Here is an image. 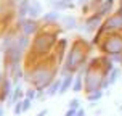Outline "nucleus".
I'll use <instances>...</instances> for the list:
<instances>
[{
  "label": "nucleus",
  "mask_w": 122,
  "mask_h": 116,
  "mask_svg": "<svg viewBox=\"0 0 122 116\" xmlns=\"http://www.w3.org/2000/svg\"><path fill=\"white\" fill-rule=\"evenodd\" d=\"M100 50L106 56L122 55V34L119 32H108L104 39L100 42Z\"/></svg>",
  "instance_id": "4"
},
{
  "label": "nucleus",
  "mask_w": 122,
  "mask_h": 116,
  "mask_svg": "<svg viewBox=\"0 0 122 116\" xmlns=\"http://www.w3.org/2000/svg\"><path fill=\"white\" fill-rule=\"evenodd\" d=\"M119 76H121V69L114 66V68L109 71V74L106 76V79H108V82H109V86H112V84H114V82L119 79Z\"/></svg>",
  "instance_id": "21"
},
{
  "label": "nucleus",
  "mask_w": 122,
  "mask_h": 116,
  "mask_svg": "<svg viewBox=\"0 0 122 116\" xmlns=\"http://www.w3.org/2000/svg\"><path fill=\"white\" fill-rule=\"evenodd\" d=\"M29 3L30 0H19L15 5V21H23V19L29 18L27 13H29Z\"/></svg>",
  "instance_id": "9"
},
{
  "label": "nucleus",
  "mask_w": 122,
  "mask_h": 116,
  "mask_svg": "<svg viewBox=\"0 0 122 116\" xmlns=\"http://www.w3.org/2000/svg\"><path fill=\"white\" fill-rule=\"evenodd\" d=\"M101 97H103V90H95V92L87 94V100H88L90 103H97V102H100Z\"/></svg>",
  "instance_id": "22"
},
{
  "label": "nucleus",
  "mask_w": 122,
  "mask_h": 116,
  "mask_svg": "<svg viewBox=\"0 0 122 116\" xmlns=\"http://www.w3.org/2000/svg\"><path fill=\"white\" fill-rule=\"evenodd\" d=\"M5 77H6V74H5V71L2 69V71H0V87H2V84H3V81H5Z\"/></svg>",
  "instance_id": "29"
},
{
  "label": "nucleus",
  "mask_w": 122,
  "mask_h": 116,
  "mask_svg": "<svg viewBox=\"0 0 122 116\" xmlns=\"http://www.w3.org/2000/svg\"><path fill=\"white\" fill-rule=\"evenodd\" d=\"M114 5H116V2H114V0H103V2H101V5L98 6L95 11H97L100 16L108 18L109 15L114 13Z\"/></svg>",
  "instance_id": "13"
},
{
  "label": "nucleus",
  "mask_w": 122,
  "mask_h": 116,
  "mask_svg": "<svg viewBox=\"0 0 122 116\" xmlns=\"http://www.w3.org/2000/svg\"><path fill=\"white\" fill-rule=\"evenodd\" d=\"M32 100H29V98H23V113H27V111L32 108Z\"/></svg>",
  "instance_id": "24"
},
{
  "label": "nucleus",
  "mask_w": 122,
  "mask_h": 116,
  "mask_svg": "<svg viewBox=\"0 0 122 116\" xmlns=\"http://www.w3.org/2000/svg\"><path fill=\"white\" fill-rule=\"evenodd\" d=\"M58 60L55 55H50L45 60H39L34 65L24 68V82L36 87L39 92V98L45 97L47 87L56 79L58 74Z\"/></svg>",
  "instance_id": "1"
},
{
  "label": "nucleus",
  "mask_w": 122,
  "mask_h": 116,
  "mask_svg": "<svg viewBox=\"0 0 122 116\" xmlns=\"http://www.w3.org/2000/svg\"><path fill=\"white\" fill-rule=\"evenodd\" d=\"M76 116H85V110H84V108H82V106H80L79 110L76 111Z\"/></svg>",
  "instance_id": "30"
},
{
  "label": "nucleus",
  "mask_w": 122,
  "mask_h": 116,
  "mask_svg": "<svg viewBox=\"0 0 122 116\" xmlns=\"http://www.w3.org/2000/svg\"><path fill=\"white\" fill-rule=\"evenodd\" d=\"M0 116H5V108H3V106L0 108Z\"/></svg>",
  "instance_id": "33"
},
{
  "label": "nucleus",
  "mask_w": 122,
  "mask_h": 116,
  "mask_svg": "<svg viewBox=\"0 0 122 116\" xmlns=\"http://www.w3.org/2000/svg\"><path fill=\"white\" fill-rule=\"evenodd\" d=\"M103 24V16H100L97 11L92 13L90 16H87V19L82 23V28L80 29L87 32V34H93V32H97Z\"/></svg>",
  "instance_id": "7"
},
{
  "label": "nucleus",
  "mask_w": 122,
  "mask_h": 116,
  "mask_svg": "<svg viewBox=\"0 0 122 116\" xmlns=\"http://www.w3.org/2000/svg\"><path fill=\"white\" fill-rule=\"evenodd\" d=\"M100 29L103 31L104 34H108V32H117V31H122V15L119 13L117 10L116 13H112L109 15L108 18H104L103 24Z\"/></svg>",
  "instance_id": "6"
},
{
  "label": "nucleus",
  "mask_w": 122,
  "mask_h": 116,
  "mask_svg": "<svg viewBox=\"0 0 122 116\" xmlns=\"http://www.w3.org/2000/svg\"><path fill=\"white\" fill-rule=\"evenodd\" d=\"M71 90L72 92H82L84 90V68L74 74V82H72Z\"/></svg>",
  "instance_id": "18"
},
{
  "label": "nucleus",
  "mask_w": 122,
  "mask_h": 116,
  "mask_svg": "<svg viewBox=\"0 0 122 116\" xmlns=\"http://www.w3.org/2000/svg\"><path fill=\"white\" fill-rule=\"evenodd\" d=\"M67 108L79 110V108H80V100H79V98H72V100H69V103H67Z\"/></svg>",
  "instance_id": "25"
},
{
  "label": "nucleus",
  "mask_w": 122,
  "mask_h": 116,
  "mask_svg": "<svg viewBox=\"0 0 122 116\" xmlns=\"http://www.w3.org/2000/svg\"><path fill=\"white\" fill-rule=\"evenodd\" d=\"M101 2H103V0H92V2H90V5L93 6V8H95V10H97L98 6L101 5Z\"/></svg>",
  "instance_id": "26"
},
{
  "label": "nucleus",
  "mask_w": 122,
  "mask_h": 116,
  "mask_svg": "<svg viewBox=\"0 0 122 116\" xmlns=\"http://www.w3.org/2000/svg\"><path fill=\"white\" fill-rule=\"evenodd\" d=\"M0 108H2V103H0Z\"/></svg>",
  "instance_id": "34"
},
{
  "label": "nucleus",
  "mask_w": 122,
  "mask_h": 116,
  "mask_svg": "<svg viewBox=\"0 0 122 116\" xmlns=\"http://www.w3.org/2000/svg\"><path fill=\"white\" fill-rule=\"evenodd\" d=\"M24 98V89L21 87V84H15V89H13V95L11 98L6 102V105L8 106H13V105L16 103V102H19V100H23Z\"/></svg>",
  "instance_id": "16"
},
{
  "label": "nucleus",
  "mask_w": 122,
  "mask_h": 116,
  "mask_svg": "<svg viewBox=\"0 0 122 116\" xmlns=\"http://www.w3.org/2000/svg\"><path fill=\"white\" fill-rule=\"evenodd\" d=\"M13 89H15V84H13V81L6 76L5 81H3V84L0 87V103H6L13 95Z\"/></svg>",
  "instance_id": "10"
},
{
  "label": "nucleus",
  "mask_w": 122,
  "mask_h": 116,
  "mask_svg": "<svg viewBox=\"0 0 122 116\" xmlns=\"http://www.w3.org/2000/svg\"><path fill=\"white\" fill-rule=\"evenodd\" d=\"M3 69V61H2V53H0V71Z\"/></svg>",
  "instance_id": "32"
},
{
  "label": "nucleus",
  "mask_w": 122,
  "mask_h": 116,
  "mask_svg": "<svg viewBox=\"0 0 122 116\" xmlns=\"http://www.w3.org/2000/svg\"><path fill=\"white\" fill-rule=\"evenodd\" d=\"M24 98H29V100H32V102H36L37 98H39V92H37L36 87L32 86H27L24 89Z\"/></svg>",
  "instance_id": "20"
},
{
  "label": "nucleus",
  "mask_w": 122,
  "mask_h": 116,
  "mask_svg": "<svg viewBox=\"0 0 122 116\" xmlns=\"http://www.w3.org/2000/svg\"><path fill=\"white\" fill-rule=\"evenodd\" d=\"M61 19V11H56V10H50V11L43 13L42 18H40V23L43 26H53L58 24Z\"/></svg>",
  "instance_id": "11"
},
{
  "label": "nucleus",
  "mask_w": 122,
  "mask_h": 116,
  "mask_svg": "<svg viewBox=\"0 0 122 116\" xmlns=\"http://www.w3.org/2000/svg\"><path fill=\"white\" fill-rule=\"evenodd\" d=\"M43 15V5L40 0H30L29 3V13H27V16L32 19H40Z\"/></svg>",
  "instance_id": "12"
},
{
  "label": "nucleus",
  "mask_w": 122,
  "mask_h": 116,
  "mask_svg": "<svg viewBox=\"0 0 122 116\" xmlns=\"http://www.w3.org/2000/svg\"><path fill=\"white\" fill-rule=\"evenodd\" d=\"M50 5H51V10L67 11V10H72L76 3H74L72 0H50Z\"/></svg>",
  "instance_id": "14"
},
{
  "label": "nucleus",
  "mask_w": 122,
  "mask_h": 116,
  "mask_svg": "<svg viewBox=\"0 0 122 116\" xmlns=\"http://www.w3.org/2000/svg\"><path fill=\"white\" fill-rule=\"evenodd\" d=\"M15 28H16L19 32L26 34V36L34 37L43 26H42V23H40V19L26 18V19H23V21H15Z\"/></svg>",
  "instance_id": "5"
},
{
  "label": "nucleus",
  "mask_w": 122,
  "mask_h": 116,
  "mask_svg": "<svg viewBox=\"0 0 122 116\" xmlns=\"http://www.w3.org/2000/svg\"><path fill=\"white\" fill-rule=\"evenodd\" d=\"M47 115H48V110L45 108V110H40V111H39V113H37L36 116H47Z\"/></svg>",
  "instance_id": "31"
},
{
  "label": "nucleus",
  "mask_w": 122,
  "mask_h": 116,
  "mask_svg": "<svg viewBox=\"0 0 122 116\" xmlns=\"http://www.w3.org/2000/svg\"><path fill=\"white\" fill-rule=\"evenodd\" d=\"M40 2H42V0H40Z\"/></svg>",
  "instance_id": "35"
},
{
  "label": "nucleus",
  "mask_w": 122,
  "mask_h": 116,
  "mask_svg": "<svg viewBox=\"0 0 122 116\" xmlns=\"http://www.w3.org/2000/svg\"><path fill=\"white\" fill-rule=\"evenodd\" d=\"M76 111H77V110H72V108H67V111L64 113V116H76Z\"/></svg>",
  "instance_id": "28"
},
{
  "label": "nucleus",
  "mask_w": 122,
  "mask_h": 116,
  "mask_svg": "<svg viewBox=\"0 0 122 116\" xmlns=\"http://www.w3.org/2000/svg\"><path fill=\"white\" fill-rule=\"evenodd\" d=\"M60 86H61V77H56L45 90V97H55L56 94H60Z\"/></svg>",
  "instance_id": "19"
},
{
  "label": "nucleus",
  "mask_w": 122,
  "mask_h": 116,
  "mask_svg": "<svg viewBox=\"0 0 122 116\" xmlns=\"http://www.w3.org/2000/svg\"><path fill=\"white\" fill-rule=\"evenodd\" d=\"M76 2H77V5L84 6V5H90V2H92V0H76Z\"/></svg>",
  "instance_id": "27"
},
{
  "label": "nucleus",
  "mask_w": 122,
  "mask_h": 116,
  "mask_svg": "<svg viewBox=\"0 0 122 116\" xmlns=\"http://www.w3.org/2000/svg\"><path fill=\"white\" fill-rule=\"evenodd\" d=\"M11 108H13V113H15V116L23 115V100H19V102H16V103L13 105Z\"/></svg>",
  "instance_id": "23"
},
{
  "label": "nucleus",
  "mask_w": 122,
  "mask_h": 116,
  "mask_svg": "<svg viewBox=\"0 0 122 116\" xmlns=\"http://www.w3.org/2000/svg\"><path fill=\"white\" fill-rule=\"evenodd\" d=\"M60 24H61V28H63V29L74 31L77 26H79V23H77V18H76L74 15H64V16H61Z\"/></svg>",
  "instance_id": "15"
},
{
  "label": "nucleus",
  "mask_w": 122,
  "mask_h": 116,
  "mask_svg": "<svg viewBox=\"0 0 122 116\" xmlns=\"http://www.w3.org/2000/svg\"><path fill=\"white\" fill-rule=\"evenodd\" d=\"M67 49H69V40H67L66 37H60L58 42H56V45H55V50H53V55L56 56L58 63H63V61H64Z\"/></svg>",
  "instance_id": "8"
},
{
  "label": "nucleus",
  "mask_w": 122,
  "mask_h": 116,
  "mask_svg": "<svg viewBox=\"0 0 122 116\" xmlns=\"http://www.w3.org/2000/svg\"><path fill=\"white\" fill-rule=\"evenodd\" d=\"M87 56H88V44L87 40L77 37L67 49L64 61L61 63V76L76 74L77 71H80L87 65Z\"/></svg>",
  "instance_id": "3"
},
{
  "label": "nucleus",
  "mask_w": 122,
  "mask_h": 116,
  "mask_svg": "<svg viewBox=\"0 0 122 116\" xmlns=\"http://www.w3.org/2000/svg\"><path fill=\"white\" fill-rule=\"evenodd\" d=\"M58 39H60L58 31L51 29L50 26H43L42 29L32 37L30 47L24 58V68L34 65L39 60H45L50 55H53V50H55Z\"/></svg>",
  "instance_id": "2"
},
{
  "label": "nucleus",
  "mask_w": 122,
  "mask_h": 116,
  "mask_svg": "<svg viewBox=\"0 0 122 116\" xmlns=\"http://www.w3.org/2000/svg\"><path fill=\"white\" fill-rule=\"evenodd\" d=\"M74 82V74H66V76H61V86H60V95H64L66 92L71 90Z\"/></svg>",
  "instance_id": "17"
}]
</instances>
